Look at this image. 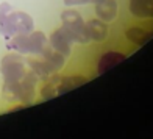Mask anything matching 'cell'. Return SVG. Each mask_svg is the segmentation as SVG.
<instances>
[{
    "label": "cell",
    "mask_w": 153,
    "mask_h": 139,
    "mask_svg": "<svg viewBox=\"0 0 153 139\" xmlns=\"http://www.w3.org/2000/svg\"><path fill=\"white\" fill-rule=\"evenodd\" d=\"M34 30V24L30 14L24 11H0V33L6 38H13L16 34H28Z\"/></svg>",
    "instance_id": "1"
},
{
    "label": "cell",
    "mask_w": 153,
    "mask_h": 139,
    "mask_svg": "<svg viewBox=\"0 0 153 139\" xmlns=\"http://www.w3.org/2000/svg\"><path fill=\"white\" fill-rule=\"evenodd\" d=\"M61 22L62 28L69 34V38L72 39V42L78 44H89V36L86 31V22L80 16V13L74 10H66L61 13Z\"/></svg>",
    "instance_id": "2"
},
{
    "label": "cell",
    "mask_w": 153,
    "mask_h": 139,
    "mask_svg": "<svg viewBox=\"0 0 153 139\" xmlns=\"http://www.w3.org/2000/svg\"><path fill=\"white\" fill-rule=\"evenodd\" d=\"M28 62L22 56V55L17 53H8L2 58L0 62V72L3 75V80L6 81H19L25 77V74L28 72Z\"/></svg>",
    "instance_id": "3"
},
{
    "label": "cell",
    "mask_w": 153,
    "mask_h": 139,
    "mask_svg": "<svg viewBox=\"0 0 153 139\" xmlns=\"http://www.w3.org/2000/svg\"><path fill=\"white\" fill-rule=\"evenodd\" d=\"M48 44H50L55 50H58L61 55L64 56H69L71 55V44H72V39L69 38V34L64 31V28H58L55 30L50 34V39H48Z\"/></svg>",
    "instance_id": "4"
},
{
    "label": "cell",
    "mask_w": 153,
    "mask_h": 139,
    "mask_svg": "<svg viewBox=\"0 0 153 139\" xmlns=\"http://www.w3.org/2000/svg\"><path fill=\"white\" fill-rule=\"evenodd\" d=\"M95 14L103 22H113L117 16V3L116 0H100L95 2Z\"/></svg>",
    "instance_id": "5"
},
{
    "label": "cell",
    "mask_w": 153,
    "mask_h": 139,
    "mask_svg": "<svg viewBox=\"0 0 153 139\" xmlns=\"http://www.w3.org/2000/svg\"><path fill=\"white\" fill-rule=\"evenodd\" d=\"M27 62H28L30 69L38 75L39 78H48L56 72V69H55L47 59H44L42 56L30 58V59H27Z\"/></svg>",
    "instance_id": "6"
},
{
    "label": "cell",
    "mask_w": 153,
    "mask_h": 139,
    "mask_svg": "<svg viewBox=\"0 0 153 139\" xmlns=\"http://www.w3.org/2000/svg\"><path fill=\"white\" fill-rule=\"evenodd\" d=\"M86 31H88L89 39L99 41V42L108 36V27L102 19H91L86 24Z\"/></svg>",
    "instance_id": "7"
},
{
    "label": "cell",
    "mask_w": 153,
    "mask_h": 139,
    "mask_svg": "<svg viewBox=\"0 0 153 139\" xmlns=\"http://www.w3.org/2000/svg\"><path fill=\"white\" fill-rule=\"evenodd\" d=\"M125 55L119 53V52H108L99 59V64H97V74H105L106 71H109L111 67L117 66L119 62L125 61Z\"/></svg>",
    "instance_id": "8"
},
{
    "label": "cell",
    "mask_w": 153,
    "mask_h": 139,
    "mask_svg": "<svg viewBox=\"0 0 153 139\" xmlns=\"http://www.w3.org/2000/svg\"><path fill=\"white\" fill-rule=\"evenodd\" d=\"M88 80L85 77H56V94L62 95L72 89L78 88L81 85H85Z\"/></svg>",
    "instance_id": "9"
},
{
    "label": "cell",
    "mask_w": 153,
    "mask_h": 139,
    "mask_svg": "<svg viewBox=\"0 0 153 139\" xmlns=\"http://www.w3.org/2000/svg\"><path fill=\"white\" fill-rule=\"evenodd\" d=\"M130 11L136 17H153V0H130Z\"/></svg>",
    "instance_id": "10"
},
{
    "label": "cell",
    "mask_w": 153,
    "mask_h": 139,
    "mask_svg": "<svg viewBox=\"0 0 153 139\" xmlns=\"http://www.w3.org/2000/svg\"><path fill=\"white\" fill-rule=\"evenodd\" d=\"M39 55L44 59H47L48 62H50V64L56 69V71H59V69L64 66V62H66V56H64V55H61L58 50H55V48L48 42L45 44V47L42 48V52H41Z\"/></svg>",
    "instance_id": "11"
},
{
    "label": "cell",
    "mask_w": 153,
    "mask_h": 139,
    "mask_svg": "<svg viewBox=\"0 0 153 139\" xmlns=\"http://www.w3.org/2000/svg\"><path fill=\"white\" fill-rule=\"evenodd\" d=\"M48 42L47 36L42 31H31L28 33V44H30V53L33 55H39L42 52V48L45 47V44Z\"/></svg>",
    "instance_id": "12"
},
{
    "label": "cell",
    "mask_w": 153,
    "mask_h": 139,
    "mask_svg": "<svg viewBox=\"0 0 153 139\" xmlns=\"http://www.w3.org/2000/svg\"><path fill=\"white\" fill-rule=\"evenodd\" d=\"M127 38L134 44H139L142 45L145 41L150 38V34L147 31H144L142 28H137V27H133V28H128L127 30Z\"/></svg>",
    "instance_id": "13"
},
{
    "label": "cell",
    "mask_w": 153,
    "mask_h": 139,
    "mask_svg": "<svg viewBox=\"0 0 153 139\" xmlns=\"http://www.w3.org/2000/svg\"><path fill=\"white\" fill-rule=\"evenodd\" d=\"M91 0H64V5L67 6H76V5H85Z\"/></svg>",
    "instance_id": "14"
},
{
    "label": "cell",
    "mask_w": 153,
    "mask_h": 139,
    "mask_svg": "<svg viewBox=\"0 0 153 139\" xmlns=\"http://www.w3.org/2000/svg\"><path fill=\"white\" fill-rule=\"evenodd\" d=\"M0 11H2V13H10L11 11V6L8 3H2V5H0Z\"/></svg>",
    "instance_id": "15"
}]
</instances>
